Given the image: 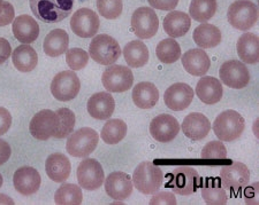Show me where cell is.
I'll list each match as a JSON object with an SVG mask.
<instances>
[{
    "label": "cell",
    "mask_w": 259,
    "mask_h": 205,
    "mask_svg": "<svg viewBox=\"0 0 259 205\" xmlns=\"http://www.w3.org/2000/svg\"><path fill=\"white\" fill-rule=\"evenodd\" d=\"M37 20L45 23H57L72 13L75 0H29Z\"/></svg>",
    "instance_id": "cell-1"
},
{
    "label": "cell",
    "mask_w": 259,
    "mask_h": 205,
    "mask_svg": "<svg viewBox=\"0 0 259 205\" xmlns=\"http://www.w3.org/2000/svg\"><path fill=\"white\" fill-rule=\"evenodd\" d=\"M164 174L159 166L152 162H142L133 174V185L142 194L152 195L160 189Z\"/></svg>",
    "instance_id": "cell-2"
},
{
    "label": "cell",
    "mask_w": 259,
    "mask_h": 205,
    "mask_svg": "<svg viewBox=\"0 0 259 205\" xmlns=\"http://www.w3.org/2000/svg\"><path fill=\"white\" fill-rule=\"evenodd\" d=\"M244 118L235 110H226L217 117L213 131L220 141L231 142L242 135L244 131Z\"/></svg>",
    "instance_id": "cell-3"
},
{
    "label": "cell",
    "mask_w": 259,
    "mask_h": 205,
    "mask_svg": "<svg viewBox=\"0 0 259 205\" xmlns=\"http://www.w3.org/2000/svg\"><path fill=\"white\" fill-rule=\"evenodd\" d=\"M89 55L102 65H112L121 55L118 41L108 35H98L93 38L89 47Z\"/></svg>",
    "instance_id": "cell-4"
},
{
    "label": "cell",
    "mask_w": 259,
    "mask_h": 205,
    "mask_svg": "<svg viewBox=\"0 0 259 205\" xmlns=\"http://www.w3.org/2000/svg\"><path fill=\"white\" fill-rule=\"evenodd\" d=\"M227 18L232 27L246 31L256 24L258 8L250 0H236L229 6Z\"/></svg>",
    "instance_id": "cell-5"
},
{
    "label": "cell",
    "mask_w": 259,
    "mask_h": 205,
    "mask_svg": "<svg viewBox=\"0 0 259 205\" xmlns=\"http://www.w3.org/2000/svg\"><path fill=\"white\" fill-rule=\"evenodd\" d=\"M99 135L95 129L83 127L74 132L67 140V152L74 157H88L97 147Z\"/></svg>",
    "instance_id": "cell-6"
},
{
    "label": "cell",
    "mask_w": 259,
    "mask_h": 205,
    "mask_svg": "<svg viewBox=\"0 0 259 205\" xmlns=\"http://www.w3.org/2000/svg\"><path fill=\"white\" fill-rule=\"evenodd\" d=\"M81 83L76 74L72 70L61 71L51 83V93L57 100L62 102L75 99L80 92Z\"/></svg>",
    "instance_id": "cell-7"
},
{
    "label": "cell",
    "mask_w": 259,
    "mask_h": 205,
    "mask_svg": "<svg viewBox=\"0 0 259 205\" xmlns=\"http://www.w3.org/2000/svg\"><path fill=\"white\" fill-rule=\"evenodd\" d=\"M132 28L137 38H152L159 28V20L156 12L149 7L137 8L132 16Z\"/></svg>",
    "instance_id": "cell-8"
},
{
    "label": "cell",
    "mask_w": 259,
    "mask_h": 205,
    "mask_svg": "<svg viewBox=\"0 0 259 205\" xmlns=\"http://www.w3.org/2000/svg\"><path fill=\"white\" fill-rule=\"evenodd\" d=\"M58 127H59V116L57 112L45 109L37 112L32 117L29 125V131L35 139L45 141L54 136Z\"/></svg>",
    "instance_id": "cell-9"
},
{
    "label": "cell",
    "mask_w": 259,
    "mask_h": 205,
    "mask_svg": "<svg viewBox=\"0 0 259 205\" xmlns=\"http://www.w3.org/2000/svg\"><path fill=\"white\" fill-rule=\"evenodd\" d=\"M103 85L111 93H122L133 86L132 70L124 65H110L103 73Z\"/></svg>",
    "instance_id": "cell-10"
},
{
    "label": "cell",
    "mask_w": 259,
    "mask_h": 205,
    "mask_svg": "<svg viewBox=\"0 0 259 205\" xmlns=\"http://www.w3.org/2000/svg\"><path fill=\"white\" fill-rule=\"evenodd\" d=\"M104 170L98 161L87 158L77 167V180L82 188L87 190H96L104 183Z\"/></svg>",
    "instance_id": "cell-11"
},
{
    "label": "cell",
    "mask_w": 259,
    "mask_h": 205,
    "mask_svg": "<svg viewBox=\"0 0 259 205\" xmlns=\"http://www.w3.org/2000/svg\"><path fill=\"white\" fill-rule=\"evenodd\" d=\"M220 78L225 85L235 90H241L248 86L250 74L246 65L237 60L225 62L220 68Z\"/></svg>",
    "instance_id": "cell-12"
},
{
    "label": "cell",
    "mask_w": 259,
    "mask_h": 205,
    "mask_svg": "<svg viewBox=\"0 0 259 205\" xmlns=\"http://www.w3.org/2000/svg\"><path fill=\"white\" fill-rule=\"evenodd\" d=\"M170 187L179 195L188 196L196 192L199 186L200 178L197 171L190 166H179L173 172Z\"/></svg>",
    "instance_id": "cell-13"
},
{
    "label": "cell",
    "mask_w": 259,
    "mask_h": 205,
    "mask_svg": "<svg viewBox=\"0 0 259 205\" xmlns=\"http://www.w3.org/2000/svg\"><path fill=\"white\" fill-rule=\"evenodd\" d=\"M99 18L89 8L76 11L70 20V27L75 35L81 38H91L99 30Z\"/></svg>",
    "instance_id": "cell-14"
},
{
    "label": "cell",
    "mask_w": 259,
    "mask_h": 205,
    "mask_svg": "<svg viewBox=\"0 0 259 205\" xmlns=\"http://www.w3.org/2000/svg\"><path fill=\"white\" fill-rule=\"evenodd\" d=\"M220 180L225 188L229 190H239L249 183L250 172L243 163L234 162L221 169Z\"/></svg>",
    "instance_id": "cell-15"
},
{
    "label": "cell",
    "mask_w": 259,
    "mask_h": 205,
    "mask_svg": "<svg viewBox=\"0 0 259 205\" xmlns=\"http://www.w3.org/2000/svg\"><path fill=\"white\" fill-rule=\"evenodd\" d=\"M180 125L172 115L162 114L152 119L150 124V133L154 140L166 144L175 139L179 134Z\"/></svg>",
    "instance_id": "cell-16"
},
{
    "label": "cell",
    "mask_w": 259,
    "mask_h": 205,
    "mask_svg": "<svg viewBox=\"0 0 259 205\" xmlns=\"http://www.w3.org/2000/svg\"><path fill=\"white\" fill-rule=\"evenodd\" d=\"M194 90L188 84L177 83L166 90L164 100L169 109L182 111L190 106L194 100Z\"/></svg>",
    "instance_id": "cell-17"
},
{
    "label": "cell",
    "mask_w": 259,
    "mask_h": 205,
    "mask_svg": "<svg viewBox=\"0 0 259 205\" xmlns=\"http://www.w3.org/2000/svg\"><path fill=\"white\" fill-rule=\"evenodd\" d=\"M40 175L31 166H22L15 171L13 183L20 194L29 196L37 192L40 187Z\"/></svg>",
    "instance_id": "cell-18"
},
{
    "label": "cell",
    "mask_w": 259,
    "mask_h": 205,
    "mask_svg": "<svg viewBox=\"0 0 259 205\" xmlns=\"http://www.w3.org/2000/svg\"><path fill=\"white\" fill-rule=\"evenodd\" d=\"M88 112L95 119L106 120L110 119L113 115L115 101L111 93L106 92H99L94 94L88 101Z\"/></svg>",
    "instance_id": "cell-19"
},
{
    "label": "cell",
    "mask_w": 259,
    "mask_h": 205,
    "mask_svg": "<svg viewBox=\"0 0 259 205\" xmlns=\"http://www.w3.org/2000/svg\"><path fill=\"white\" fill-rule=\"evenodd\" d=\"M133 180L131 175L124 172H113L108 175L105 181V190L111 198L123 200L133 192Z\"/></svg>",
    "instance_id": "cell-20"
},
{
    "label": "cell",
    "mask_w": 259,
    "mask_h": 205,
    "mask_svg": "<svg viewBox=\"0 0 259 205\" xmlns=\"http://www.w3.org/2000/svg\"><path fill=\"white\" fill-rule=\"evenodd\" d=\"M210 120L200 112H191L182 123V131L185 135L194 141L203 140L210 133Z\"/></svg>",
    "instance_id": "cell-21"
},
{
    "label": "cell",
    "mask_w": 259,
    "mask_h": 205,
    "mask_svg": "<svg viewBox=\"0 0 259 205\" xmlns=\"http://www.w3.org/2000/svg\"><path fill=\"white\" fill-rule=\"evenodd\" d=\"M182 57V64L188 74L202 77L210 69L211 60L202 48H194L186 52Z\"/></svg>",
    "instance_id": "cell-22"
},
{
    "label": "cell",
    "mask_w": 259,
    "mask_h": 205,
    "mask_svg": "<svg viewBox=\"0 0 259 205\" xmlns=\"http://www.w3.org/2000/svg\"><path fill=\"white\" fill-rule=\"evenodd\" d=\"M196 94L205 104L218 103L223 98V84L211 76H202L196 86Z\"/></svg>",
    "instance_id": "cell-23"
},
{
    "label": "cell",
    "mask_w": 259,
    "mask_h": 205,
    "mask_svg": "<svg viewBox=\"0 0 259 205\" xmlns=\"http://www.w3.org/2000/svg\"><path fill=\"white\" fill-rule=\"evenodd\" d=\"M12 29L15 38L23 44H31L39 36L38 23L29 15H20L14 19Z\"/></svg>",
    "instance_id": "cell-24"
},
{
    "label": "cell",
    "mask_w": 259,
    "mask_h": 205,
    "mask_svg": "<svg viewBox=\"0 0 259 205\" xmlns=\"http://www.w3.org/2000/svg\"><path fill=\"white\" fill-rule=\"evenodd\" d=\"M70 170H72V165L64 154L56 153L50 155L45 163L47 174L54 182H64L68 179Z\"/></svg>",
    "instance_id": "cell-25"
},
{
    "label": "cell",
    "mask_w": 259,
    "mask_h": 205,
    "mask_svg": "<svg viewBox=\"0 0 259 205\" xmlns=\"http://www.w3.org/2000/svg\"><path fill=\"white\" fill-rule=\"evenodd\" d=\"M159 100V91L156 85L149 82L139 83L133 90V101L141 109H150Z\"/></svg>",
    "instance_id": "cell-26"
},
{
    "label": "cell",
    "mask_w": 259,
    "mask_h": 205,
    "mask_svg": "<svg viewBox=\"0 0 259 205\" xmlns=\"http://www.w3.org/2000/svg\"><path fill=\"white\" fill-rule=\"evenodd\" d=\"M191 26L190 16L185 12L173 11L164 20V29L167 35L172 38H179L189 31Z\"/></svg>",
    "instance_id": "cell-27"
},
{
    "label": "cell",
    "mask_w": 259,
    "mask_h": 205,
    "mask_svg": "<svg viewBox=\"0 0 259 205\" xmlns=\"http://www.w3.org/2000/svg\"><path fill=\"white\" fill-rule=\"evenodd\" d=\"M237 54L244 63L254 64L259 60V38L254 33L246 32L237 40Z\"/></svg>",
    "instance_id": "cell-28"
},
{
    "label": "cell",
    "mask_w": 259,
    "mask_h": 205,
    "mask_svg": "<svg viewBox=\"0 0 259 205\" xmlns=\"http://www.w3.org/2000/svg\"><path fill=\"white\" fill-rule=\"evenodd\" d=\"M69 36L62 29H54L44 39V53L48 56L57 57L68 49Z\"/></svg>",
    "instance_id": "cell-29"
},
{
    "label": "cell",
    "mask_w": 259,
    "mask_h": 205,
    "mask_svg": "<svg viewBox=\"0 0 259 205\" xmlns=\"http://www.w3.org/2000/svg\"><path fill=\"white\" fill-rule=\"evenodd\" d=\"M194 40L196 45L202 49L217 47L221 43V31L212 24H200L194 31Z\"/></svg>",
    "instance_id": "cell-30"
},
{
    "label": "cell",
    "mask_w": 259,
    "mask_h": 205,
    "mask_svg": "<svg viewBox=\"0 0 259 205\" xmlns=\"http://www.w3.org/2000/svg\"><path fill=\"white\" fill-rule=\"evenodd\" d=\"M13 64L15 68L21 73H29L36 68L38 63V55L35 49L30 47L28 44L20 45L19 47L15 48L12 55Z\"/></svg>",
    "instance_id": "cell-31"
},
{
    "label": "cell",
    "mask_w": 259,
    "mask_h": 205,
    "mask_svg": "<svg viewBox=\"0 0 259 205\" xmlns=\"http://www.w3.org/2000/svg\"><path fill=\"white\" fill-rule=\"evenodd\" d=\"M124 60L132 68H141L149 61V49L141 40H133L123 48Z\"/></svg>",
    "instance_id": "cell-32"
},
{
    "label": "cell",
    "mask_w": 259,
    "mask_h": 205,
    "mask_svg": "<svg viewBox=\"0 0 259 205\" xmlns=\"http://www.w3.org/2000/svg\"><path fill=\"white\" fill-rule=\"evenodd\" d=\"M127 134V125L121 119H111L104 125L102 139L107 145H116L124 139Z\"/></svg>",
    "instance_id": "cell-33"
},
{
    "label": "cell",
    "mask_w": 259,
    "mask_h": 205,
    "mask_svg": "<svg viewBox=\"0 0 259 205\" xmlns=\"http://www.w3.org/2000/svg\"><path fill=\"white\" fill-rule=\"evenodd\" d=\"M82 200L81 188L74 183H64L54 195V202L58 205H80Z\"/></svg>",
    "instance_id": "cell-34"
},
{
    "label": "cell",
    "mask_w": 259,
    "mask_h": 205,
    "mask_svg": "<svg viewBox=\"0 0 259 205\" xmlns=\"http://www.w3.org/2000/svg\"><path fill=\"white\" fill-rule=\"evenodd\" d=\"M202 196L208 205H225L227 203V195L220 186L218 179H207L202 189Z\"/></svg>",
    "instance_id": "cell-35"
},
{
    "label": "cell",
    "mask_w": 259,
    "mask_h": 205,
    "mask_svg": "<svg viewBox=\"0 0 259 205\" xmlns=\"http://www.w3.org/2000/svg\"><path fill=\"white\" fill-rule=\"evenodd\" d=\"M217 0H193L189 6L190 16L197 22H206L214 16Z\"/></svg>",
    "instance_id": "cell-36"
},
{
    "label": "cell",
    "mask_w": 259,
    "mask_h": 205,
    "mask_svg": "<svg viewBox=\"0 0 259 205\" xmlns=\"http://www.w3.org/2000/svg\"><path fill=\"white\" fill-rule=\"evenodd\" d=\"M156 54L162 63L170 64L181 57V47L174 38H166L158 44Z\"/></svg>",
    "instance_id": "cell-37"
},
{
    "label": "cell",
    "mask_w": 259,
    "mask_h": 205,
    "mask_svg": "<svg viewBox=\"0 0 259 205\" xmlns=\"http://www.w3.org/2000/svg\"><path fill=\"white\" fill-rule=\"evenodd\" d=\"M57 114L59 116V127H58L54 138L65 139L73 132L75 126V115L68 108H60Z\"/></svg>",
    "instance_id": "cell-38"
},
{
    "label": "cell",
    "mask_w": 259,
    "mask_h": 205,
    "mask_svg": "<svg viewBox=\"0 0 259 205\" xmlns=\"http://www.w3.org/2000/svg\"><path fill=\"white\" fill-rule=\"evenodd\" d=\"M99 14L107 20H115L122 13V0H97Z\"/></svg>",
    "instance_id": "cell-39"
},
{
    "label": "cell",
    "mask_w": 259,
    "mask_h": 205,
    "mask_svg": "<svg viewBox=\"0 0 259 205\" xmlns=\"http://www.w3.org/2000/svg\"><path fill=\"white\" fill-rule=\"evenodd\" d=\"M202 156L203 160L206 161H219L225 160L227 156V149L225 147V145L219 140L211 141L204 146L202 150Z\"/></svg>",
    "instance_id": "cell-40"
},
{
    "label": "cell",
    "mask_w": 259,
    "mask_h": 205,
    "mask_svg": "<svg viewBox=\"0 0 259 205\" xmlns=\"http://www.w3.org/2000/svg\"><path fill=\"white\" fill-rule=\"evenodd\" d=\"M89 54L82 48H70L66 53V62L73 71L84 68L89 61Z\"/></svg>",
    "instance_id": "cell-41"
},
{
    "label": "cell",
    "mask_w": 259,
    "mask_h": 205,
    "mask_svg": "<svg viewBox=\"0 0 259 205\" xmlns=\"http://www.w3.org/2000/svg\"><path fill=\"white\" fill-rule=\"evenodd\" d=\"M15 11L11 3L0 0V27H5L14 21Z\"/></svg>",
    "instance_id": "cell-42"
},
{
    "label": "cell",
    "mask_w": 259,
    "mask_h": 205,
    "mask_svg": "<svg viewBox=\"0 0 259 205\" xmlns=\"http://www.w3.org/2000/svg\"><path fill=\"white\" fill-rule=\"evenodd\" d=\"M150 205H160V204H166V205H177V198H175L174 194L169 191H160L156 192V195L153 196L150 200Z\"/></svg>",
    "instance_id": "cell-43"
},
{
    "label": "cell",
    "mask_w": 259,
    "mask_h": 205,
    "mask_svg": "<svg viewBox=\"0 0 259 205\" xmlns=\"http://www.w3.org/2000/svg\"><path fill=\"white\" fill-rule=\"evenodd\" d=\"M12 125V115L6 108L0 107V135L5 133L11 128Z\"/></svg>",
    "instance_id": "cell-44"
},
{
    "label": "cell",
    "mask_w": 259,
    "mask_h": 205,
    "mask_svg": "<svg viewBox=\"0 0 259 205\" xmlns=\"http://www.w3.org/2000/svg\"><path fill=\"white\" fill-rule=\"evenodd\" d=\"M150 5L159 11H173L178 6L179 0H148Z\"/></svg>",
    "instance_id": "cell-45"
},
{
    "label": "cell",
    "mask_w": 259,
    "mask_h": 205,
    "mask_svg": "<svg viewBox=\"0 0 259 205\" xmlns=\"http://www.w3.org/2000/svg\"><path fill=\"white\" fill-rule=\"evenodd\" d=\"M12 54V47L5 38H0V64L6 62Z\"/></svg>",
    "instance_id": "cell-46"
},
{
    "label": "cell",
    "mask_w": 259,
    "mask_h": 205,
    "mask_svg": "<svg viewBox=\"0 0 259 205\" xmlns=\"http://www.w3.org/2000/svg\"><path fill=\"white\" fill-rule=\"evenodd\" d=\"M12 155V149L6 141L0 139V165L5 164L10 160Z\"/></svg>",
    "instance_id": "cell-47"
},
{
    "label": "cell",
    "mask_w": 259,
    "mask_h": 205,
    "mask_svg": "<svg viewBox=\"0 0 259 205\" xmlns=\"http://www.w3.org/2000/svg\"><path fill=\"white\" fill-rule=\"evenodd\" d=\"M0 204H11V205H13L14 204V200L12 199L11 197H8V196H6V195L0 194Z\"/></svg>",
    "instance_id": "cell-48"
},
{
    "label": "cell",
    "mask_w": 259,
    "mask_h": 205,
    "mask_svg": "<svg viewBox=\"0 0 259 205\" xmlns=\"http://www.w3.org/2000/svg\"><path fill=\"white\" fill-rule=\"evenodd\" d=\"M3 181H4V180H3V175L0 174V187L3 186Z\"/></svg>",
    "instance_id": "cell-49"
}]
</instances>
